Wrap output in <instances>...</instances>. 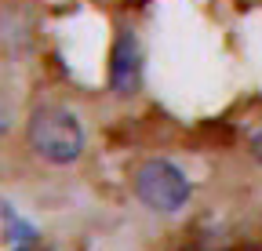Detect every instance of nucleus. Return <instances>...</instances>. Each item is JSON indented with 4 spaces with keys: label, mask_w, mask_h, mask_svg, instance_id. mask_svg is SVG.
I'll use <instances>...</instances> for the list:
<instances>
[{
    "label": "nucleus",
    "mask_w": 262,
    "mask_h": 251,
    "mask_svg": "<svg viewBox=\"0 0 262 251\" xmlns=\"http://www.w3.org/2000/svg\"><path fill=\"white\" fill-rule=\"evenodd\" d=\"M26 139H29V149L55 168L77 164L84 153V128L77 113L66 106H37L29 113Z\"/></svg>",
    "instance_id": "nucleus-1"
},
{
    "label": "nucleus",
    "mask_w": 262,
    "mask_h": 251,
    "mask_svg": "<svg viewBox=\"0 0 262 251\" xmlns=\"http://www.w3.org/2000/svg\"><path fill=\"white\" fill-rule=\"evenodd\" d=\"M131 190H135L142 208H149L157 215H175L193 197V186H189L186 171L171 161H164V156H153V161L139 164L135 178H131Z\"/></svg>",
    "instance_id": "nucleus-2"
},
{
    "label": "nucleus",
    "mask_w": 262,
    "mask_h": 251,
    "mask_svg": "<svg viewBox=\"0 0 262 251\" xmlns=\"http://www.w3.org/2000/svg\"><path fill=\"white\" fill-rule=\"evenodd\" d=\"M142 87V48L131 29H120L110 55V91L117 99H131Z\"/></svg>",
    "instance_id": "nucleus-3"
},
{
    "label": "nucleus",
    "mask_w": 262,
    "mask_h": 251,
    "mask_svg": "<svg viewBox=\"0 0 262 251\" xmlns=\"http://www.w3.org/2000/svg\"><path fill=\"white\" fill-rule=\"evenodd\" d=\"M248 149H251V156H255V161L262 164V128L251 135V142H248Z\"/></svg>",
    "instance_id": "nucleus-4"
},
{
    "label": "nucleus",
    "mask_w": 262,
    "mask_h": 251,
    "mask_svg": "<svg viewBox=\"0 0 262 251\" xmlns=\"http://www.w3.org/2000/svg\"><path fill=\"white\" fill-rule=\"evenodd\" d=\"M8 128H11V109L4 106V99H0V135H4Z\"/></svg>",
    "instance_id": "nucleus-5"
}]
</instances>
